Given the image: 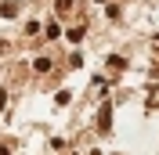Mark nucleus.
<instances>
[{
  "label": "nucleus",
  "instance_id": "1",
  "mask_svg": "<svg viewBox=\"0 0 159 155\" xmlns=\"http://www.w3.org/2000/svg\"><path fill=\"white\" fill-rule=\"evenodd\" d=\"M33 69H36V72H51V58H36Z\"/></svg>",
  "mask_w": 159,
  "mask_h": 155
},
{
  "label": "nucleus",
  "instance_id": "2",
  "mask_svg": "<svg viewBox=\"0 0 159 155\" xmlns=\"http://www.w3.org/2000/svg\"><path fill=\"white\" fill-rule=\"evenodd\" d=\"M54 7H58V15H65V11L72 7V0H58V4H54Z\"/></svg>",
  "mask_w": 159,
  "mask_h": 155
},
{
  "label": "nucleus",
  "instance_id": "3",
  "mask_svg": "<svg viewBox=\"0 0 159 155\" xmlns=\"http://www.w3.org/2000/svg\"><path fill=\"white\" fill-rule=\"evenodd\" d=\"M4 101H7V94H4V90H0V108H4Z\"/></svg>",
  "mask_w": 159,
  "mask_h": 155
},
{
  "label": "nucleus",
  "instance_id": "4",
  "mask_svg": "<svg viewBox=\"0 0 159 155\" xmlns=\"http://www.w3.org/2000/svg\"><path fill=\"white\" fill-rule=\"evenodd\" d=\"M0 155H7V144H0Z\"/></svg>",
  "mask_w": 159,
  "mask_h": 155
},
{
  "label": "nucleus",
  "instance_id": "5",
  "mask_svg": "<svg viewBox=\"0 0 159 155\" xmlns=\"http://www.w3.org/2000/svg\"><path fill=\"white\" fill-rule=\"evenodd\" d=\"M94 4H105V0H94Z\"/></svg>",
  "mask_w": 159,
  "mask_h": 155
}]
</instances>
